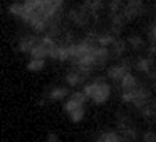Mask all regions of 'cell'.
Segmentation results:
<instances>
[{"instance_id":"cell-6","label":"cell","mask_w":156,"mask_h":142,"mask_svg":"<svg viewBox=\"0 0 156 142\" xmlns=\"http://www.w3.org/2000/svg\"><path fill=\"white\" fill-rule=\"evenodd\" d=\"M111 49L104 47V45H98L94 49V59H96V67H102L106 65V62L111 59Z\"/></svg>"},{"instance_id":"cell-2","label":"cell","mask_w":156,"mask_h":142,"mask_svg":"<svg viewBox=\"0 0 156 142\" xmlns=\"http://www.w3.org/2000/svg\"><path fill=\"white\" fill-rule=\"evenodd\" d=\"M91 17H92V14L84 7V5L79 7V8H72V10L67 12V19L74 25H77V27H86V25L89 24V19Z\"/></svg>"},{"instance_id":"cell-3","label":"cell","mask_w":156,"mask_h":142,"mask_svg":"<svg viewBox=\"0 0 156 142\" xmlns=\"http://www.w3.org/2000/svg\"><path fill=\"white\" fill-rule=\"evenodd\" d=\"M87 94H86L84 90H76V92H72L71 95L67 97V102L64 104V110L67 112H72V110H76L77 107H82V105L86 104V100H87Z\"/></svg>"},{"instance_id":"cell-19","label":"cell","mask_w":156,"mask_h":142,"mask_svg":"<svg viewBox=\"0 0 156 142\" xmlns=\"http://www.w3.org/2000/svg\"><path fill=\"white\" fill-rule=\"evenodd\" d=\"M116 37L112 34H104V35H98V44L99 45H104V47H111L114 44Z\"/></svg>"},{"instance_id":"cell-10","label":"cell","mask_w":156,"mask_h":142,"mask_svg":"<svg viewBox=\"0 0 156 142\" xmlns=\"http://www.w3.org/2000/svg\"><path fill=\"white\" fill-rule=\"evenodd\" d=\"M124 17H122V14H119V12H116V14H111V30L112 34H119V32L122 30V25H124Z\"/></svg>"},{"instance_id":"cell-21","label":"cell","mask_w":156,"mask_h":142,"mask_svg":"<svg viewBox=\"0 0 156 142\" xmlns=\"http://www.w3.org/2000/svg\"><path fill=\"white\" fill-rule=\"evenodd\" d=\"M128 44L131 45V49H134V50H139V49L144 45V42H143V39L139 37V35H131V37L128 39Z\"/></svg>"},{"instance_id":"cell-15","label":"cell","mask_w":156,"mask_h":142,"mask_svg":"<svg viewBox=\"0 0 156 142\" xmlns=\"http://www.w3.org/2000/svg\"><path fill=\"white\" fill-rule=\"evenodd\" d=\"M96 142H124V139H122V135L116 134V132H104Z\"/></svg>"},{"instance_id":"cell-17","label":"cell","mask_w":156,"mask_h":142,"mask_svg":"<svg viewBox=\"0 0 156 142\" xmlns=\"http://www.w3.org/2000/svg\"><path fill=\"white\" fill-rule=\"evenodd\" d=\"M84 115H86L84 105H82V107H77L76 110H72V112H69V119H71V122H74V124L81 122L82 119H84Z\"/></svg>"},{"instance_id":"cell-8","label":"cell","mask_w":156,"mask_h":142,"mask_svg":"<svg viewBox=\"0 0 156 142\" xmlns=\"http://www.w3.org/2000/svg\"><path fill=\"white\" fill-rule=\"evenodd\" d=\"M86 75H82L81 72L74 70V72H69L67 75H66V84L69 85V87H77V85H82L86 82Z\"/></svg>"},{"instance_id":"cell-16","label":"cell","mask_w":156,"mask_h":142,"mask_svg":"<svg viewBox=\"0 0 156 142\" xmlns=\"http://www.w3.org/2000/svg\"><path fill=\"white\" fill-rule=\"evenodd\" d=\"M30 57H37V59H47L49 57L47 49L44 47V44H42V42H39V44L30 50Z\"/></svg>"},{"instance_id":"cell-13","label":"cell","mask_w":156,"mask_h":142,"mask_svg":"<svg viewBox=\"0 0 156 142\" xmlns=\"http://www.w3.org/2000/svg\"><path fill=\"white\" fill-rule=\"evenodd\" d=\"M136 69H138L139 72H143V74H151L153 72V60L151 59H138V62H136Z\"/></svg>"},{"instance_id":"cell-5","label":"cell","mask_w":156,"mask_h":142,"mask_svg":"<svg viewBox=\"0 0 156 142\" xmlns=\"http://www.w3.org/2000/svg\"><path fill=\"white\" fill-rule=\"evenodd\" d=\"M39 42H41V37H37V35H24V37L19 40V52L30 54V50L39 44Z\"/></svg>"},{"instance_id":"cell-4","label":"cell","mask_w":156,"mask_h":142,"mask_svg":"<svg viewBox=\"0 0 156 142\" xmlns=\"http://www.w3.org/2000/svg\"><path fill=\"white\" fill-rule=\"evenodd\" d=\"M129 69H131V65H129L126 60H122L121 64H114V65H111V67L108 69V77L111 79V80L119 82L129 72Z\"/></svg>"},{"instance_id":"cell-20","label":"cell","mask_w":156,"mask_h":142,"mask_svg":"<svg viewBox=\"0 0 156 142\" xmlns=\"http://www.w3.org/2000/svg\"><path fill=\"white\" fill-rule=\"evenodd\" d=\"M22 12H24V4H19V2H14V4L9 5V14L14 15V17H22Z\"/></svg>"},{"instance_id":"cell-9","label":"cell","mask_w":156,"mask_h":142,"mask_svg":"<svg viewBox=\"0 0 156 142\" xmlns=\"http://www.w3.org/2000/svg\"><path fill=\"white\" fill-rule=\"evenodd\" d=\"M69 89L67 87H52L51 92H49L47 99L49 100H64V99L69 97Z\"/></svg>"},{"instance_id":"cell-12","label":"cell","mask_w":156,"mask_h":142,"mask_svg":"<svg viewBox=\"0 0 156 142\" xmlns=\"http://www.w3.org/2000/svg\"><path fill=\"white\" fill-rule=\"evenodd\" d=\"M109 49H111V55H112V57H121V55L126 52V42L121 40V39H116L114 44H112Z\"/></svg>"},{"instance_id":"cell-7","label":"cell","mask_w":156,"mask_h":142,"mask_svg":"<svg viewBox=\"0 0 156 142\" xmlns=\"http://www.w3.org/2000/svg\"><path fill=\"white\" fill-rule=\"evenodd\" d=\"M119 85H121V92H124V90H134V89H138L141 84H139L138 79H136L131 72H128V74L119 80Z\"/></svg>"},{"instance_id":"cell-11","label":"cell","mask_w":156,"mask_h":142,"mask_svg":"<svg viewBox=\"0 0 156 142\" xmlns=\"http://www.w3.org/2000/svg\"><path fill=\"white\" fill-rule=\"evenodd\" d=\"M82 5L92 14V19H98V12L102 8V0H84Z\"/></svg>"},{"instance_id":"cell-14","label":"cell","mask_w":156,"mask_h":142,"mask_svg":"<svg viewBox=\"0 0 156 142\" xmlns=\"http://www.w3.org/2000/svg\"><path fill=\"white\" fill-rule=\"evenodd\" d=\"M44 67H45V59L32 57L30 60L27 62V70H30V72H41Z\"/></svg>"},{"instance_id":"cell-1","label":"cell","mask_w":156,"mask_h":142,"mask_svg":"<svg viewBox=\"0 0 156 142\" xmlns=\"http://www.w3.org/2000/svg\"><path fill=\"white\" fill-rule=\"evenodd\" d=\"M82 90H84L86 94H87V97L91 99L94 104H98V105L106 104L108 99L111 97V85H109L104 79H101V77L94 79L91 84L84 85Z\"/></svg>"},{"instance_id":"cell-24","label":"cell","mask_w":156,"mask_h":142,"mask_svg":"<svg viewBox=\"0 0 156 142\" xmlns=\"http://www.w3.org/2000/svg\"><path fill=\"white\" fill-rule=\"evenodd\" d=\"M45 142H61V137L57 134H54V132H51L47 135V139H45Z\"/></svg>"},{"instance_id":"cell-18","label":"cell","mask_w":156,"mask_h":142,"mask_svg":"<svg viewBox=\"0 0 156 142\" xmlns=\"http://www.w3.org/2000/svg\"><path fill=\"white\" fill-rule=\"evenodd\" d=\"M121 134H122V139H124L126 142H134L136 139H138V132H136L134 125H133V127L124 129V130H121Z\"/></svg>"},{"instance_id":"cell-23","label":"cell","mask_w":156,"mask_h":142,"mask_svg":"<svg viewBox=\"0 0 156 142\" xmlns=\"http://www.w3.org/2000/svg\"><path fill=\"white\" fill-rule=\"evenodd\" d=\"M143 140L144 142H156V134L153 130H146L143 134Z\"/></svg>"},{"instance_id":"cell-25","label":"cell","mask_w":156,"mask_h":142,"mask_svg":"<svg viewBox=\"0 0 156 142\" xmlns=\"http://www.w3.org/2000/svg\"><path fill=\"white\" fill-rule=\"evenodd\" d=\"M153 89H154V92H156V77L153 79Z\"/></svg>"},{"instance_id":"cell-22","label":"cell","mask_w":156,"mask_h":142,"mask_svg":"<svg viewBox=\"0 0 156 142\" xmlns=\"http://www.w3.org/2000/svg\"><path fill=\"white\" fill-rule=\"evenodd\" d=\"M109 8H111V14L119 12V8H122V0H111L109 2Z\"/></svg>"}]
</instances>
